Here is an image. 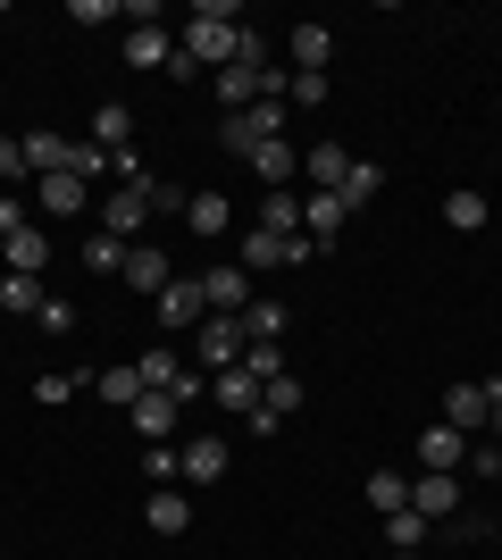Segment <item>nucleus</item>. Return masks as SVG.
Masks as SVG:
<instances>
[{"mask_svg":"<svg viewBox=\"0 0 502 560\" xmlns=\"http://www.w3.org/2000/svg\"><path fill=\"white\" fill-rule=\"evenodd\" d=\"M143 518H151V536H185L192 527V493H151Z\"/></svg>","mask_w":502,"mask_h":560,"instance_id":"21","label":"nucleus"},{"mask_svg":"<svg viewBox=\"0 0 502 560\" xmlns=\"http://www.w3.org/2000/svg\"><path fill=\"white\" fill-rule=\"evenodd\" d=\"M34 327H50V335H68V327H75V302H43V310H34Z\"/></svg>","mask_w":502,"mask_h":560,"instance_id":"41","label":"nucleus"},{"mask_svg":"<svg viewBox=\"0 0 502 560\" xmlns=\"http://www.w3.org/2000/svg\"><path fill=\"white\" fill-rule=\"evenodd\" d=\"M135 369H143V385H151V394H176V376H185V360H176V351H143V360H135Z\"/></svg>","mask_w":502,"mask_h":560,"instance_id":"33","label":"nucleus"},{"mask_svg":"<svg viewBox=\"0 0 502 560\" xmlns=\"http://www.w3.org/2000/svg\"><path fill=\"white\" fill-rule=\"evenodd\" d=\"M252 226H268V234H302V192H268Z\"/></svg>","mask_w":502,"mask_h":560,"instance_id":"26","label":"nucleus"},{"mask_svg":"<svg viewBox=\"0 0 502 560\" xmlns=\"http://www.w3.org/2000/svg\"><path fill=\"white\" fill-rule=\"evenodd\" d=\"M0 277H9V268H0Z\"/></svg>","mask_w":502,"mask_h":560,"instance_id":"48","label":"nucleus"},{"mask_svg":"<svg viewBox=\"0 0 502 560\" xmlns=\"http://www.w3.org/2000/svg\"><path fill=\"white\" fill-rule=\"evenodd\" d=\"M126 284H135V293H151V302H160L167 284H176V268H167V252L160 243H135V252H126V268H118Z\"/></svg>","mask_w":502,"mask_h":560,"instance_id":"12","label":"nucleus"},{"mask_svg":"<svg viewBox=\"0 0 502 560\" xmlns=\"http://www.w3.org/2000/svg\"><path fill=\"white\" fill-rule=\"evenodd\" d=\"M260 410H268V419H293V410H302V385H293V376L260 385Z\"/></svg>","mask_w":502,"mask_h":560,"instance_id":"36","label":"nucleus"},{"mask_svg":"<svg viewBox=\"0 0 502 560\" xmlns=\"http://www.w3.org/2000/svg\"><path fill=\"white\" fill-rule=\"evenodd\" d=\"M460 460H469V435H460V427H419V468L453 477Z\"/></svg>","mask_w":502,"mask_h":560,"instance_id":"14","label":"nucleus"},{"mask_svg":"<svg viewBox=\"0 0 502 560\" xmlns=\"http://www.w3.org/2000/svg\"><path fill=\"white\" fill-rule=\"evenodd\" d=\"M210 401H218V410H235V419H252V410H260V376L235 360V369H218V376H210Z\"/></svg>","mask_w":502,"mask_h":560,"instance_id":"13","label":"nucleus"},{"mask_svg":"<svg viewBox=\"0 0 502 560\" xmlns=\"http://www.w3.org/2000/svg\"><path fill=\"white\" fill-rule=\"evenodd\" d=\"M176 59V43H167V25H126V68H167Z\"/></svg>","mask_w":502,"mask_h":560,"instance_id":"18","label":"nucleus"},{"mask_svg":"<svg viewBox=\"0 0 502 560\" xmlns=\"http://www.w3.org/2000/svg\"><path fill=\"white\" fill-rule=\"evenodd\" d=\"M377 185H385L377 160H352V176H343L335 192H343V210H369V201H377Z\"/></svg>","mask_w":502,"mask_h":560,"instance_id":"32","label":"nucleus"},{"mask_svg":"<svg viewBox=\"0 0 502 560\" xmlns=\"http://www.w3.org/2000/svg\"><path fill=\"white\" fill-rule=\"evenodd\" d=\"M444 427H460V435L486 427V385H453V394H444Z\"/></svg>","mask_w":502,"mask_h":560,"instance_id":"25","label":"nucleus"},{"mask_svg":"<svg viewBox=\"0 0 502 560\" xmlns=\"http://www.w3.org/2000/svg\"><path fill=\"white\" fill-rule=\"evenodd\" d=\"M410 511H419V518H453V511H460L453 477H435V468H419V477H410Z\"/></svg>","mask_w":502,"mask_h":560,"instance_id":"17","label":"nucleus"},{"mask_svg":"<svg viewBox=\"0 0 502 560\" xmlns=\"http://www.w3.org/2000/svg\"><path fill=\"white\" fill-rule=\"evenodd\" d=\"M302 259H311V243H302V234H268V226H243V277H260V268H302Z\"/></svg>","mask_w":502,"mask_h":560,"instance_id":"3","label":"nucleus"},{"mask_svg":"<svg viewBox=\"0 0 502 560\" xmlns=\"http://www.w3.org/2000/svg\"><path fill=\"white\" fill-rule=\"evenodd\" d=\"M126 427H135L143 444H167V435L185 427V401H176V394H143L135 410H126Z\"/></svg>","mask_w":502,"mask_h":560,"instance_id":"10","label":"nucleus"},{"mask_svg":"<svg viewBox=\"0 0 502 560\" xmlns=\"http://www.w3.org/2000/svg\"><path fill=\"white\" fill-rule=\"evenodd\" d=\"M285 59H293V75H327V59H335V25H293Z\"/></svg>","mask_w":502,"mask_h":560,"instance_id":"16","label":"nucleus"},{"mask_svg":"<svg viewBox=\"0 0 502 560\" xmlns=\"http://www.w3.org/2000/svg\"><path fill=\"white\" fill-rule=\"evenodd\" d=\"M151 310H160V327H167V335H192L201 318H210V293H201V277H176Z\"/></svg>","mask_w":502,"mask_h":560,"instance_id":"4","label":"nucleus"},{"mask_svg":"<svg viewBox=\"0 0 502 560\" xmlns=\"http://www.w3.org/2000/svg\"><path fill=\"white\" fill-rule=\"evenodd\" d=\"M192 360H201V369H235L243 360V318H201V327H192Z\"/></svg>","mask_w":502,"mask_h":560,"instance_id":"5","label":"nucleus"},{"mask_svg":"<svg viewBox=\"0 0 502 560\" xmlns=\"http://www.w3.org/2000/svg\"><path fill=\"white\" fill-rule=\"evenodd\" d=\"M235 68H268V43H260V34H252V25H243V34H235Z\"/></svg>","mask_w":502,"mask_h":560,"instance_id":"40","label":"nucleus"},{"mask_svg":"<svg viewBox=\"0 0 502 560\" xmlns=\"http://www.w3.org/2000/svg\"><path fill=\"white\" fill-rule=\"evenodd\" d=\"M277 135H285V101H252V109H235L226 126H218V142H226L235 160H252V151L277 142Z\"/></svg>","mask_w":502,"mask_h":560,"instance_id":"2","label":"nucleus"},{"mask_svg":"<svg viewBox=\"0 0 502 560\" xmlns=\"http://www.w3.org/2000/svg\"><path fill=\"white\" fill-rule=\"evenodd\" d=\"M210 84H218V101H226V117H235V109H252V101H260V68H218Z\"/></svg>","mask_w":502,"mask_h":560,"instance_id":"23","label":"nucleus"},{"mask_svg":"<svg viewBox=\"0 0 502 560\" xmlns=\"http://www.w3.org/2000/svg\"><path fill=\"white\" fill-rule=\"evenodd\" d=\"M235 18H243L235 0H201V9L185 18V43L176 50H185L192 68H235V34H243Z\"/></svg>","mask_w":502,"mask_h":560,"instance_id":"1","label":"nucleus"},{"mask_svg":"<svg viewBox=\"0 0 502 560\" xmlns=\"http://www.w3.org/2000/svg\"><path fill=\"white\" fill-rule=\"evenodd\" d=\"M444 226H453V234H478L486 226V192H469V185L444 192Z\"/></svg>","mask_w":502,"mask_h":560,"instance_id":"29","label":"nucleus"},{"mask_svg":"<svg viewBox=\"0 0 502 560\" xmlns=\"http://www.w3.org/2000/svg\"><path fill=\"white\" fill-rule=\"evenodd\" d=\"M0 268H9V277H43V268H50V234L43 226L0 234Z\"/></svg>","mask_w":502,"mask_h":560,"instance_id":"11","label":"nucleus"},{"mask_svg":"<svg viewBox=\"0 0 502 560\" xmlns=\"http://www.w3.org/2000/svg\"><path fill=\"white\" fill-rule=\"evenodd\" d=\"M293 167H302V151H293L285 135H277V142H260V151H252V176H260V185H277V192H285V176H293Z\"/></svg>","mask_w":502,"mask_h":560,"instance_id":"22","label":"nucleus"},{"mask_svg":"<svg viewBox=\"0 0 502 560\" xmlns=\"http://www.w3.org/2000/svg\"><path fill=\"white\" fill-rule=\"evenodd\" d=\"M428 527H435V518L394 511V518H385V544H394V552H428Z\"/></svg>","mask_w":502,"mask_h":560,"instance_id":"31","label":"nucleus"},{"mask_svg":"<svg viewBox=\"0 0 502 560\" xmlns=\"http://www.w3.org/2000/svg\"><path fill=\"white\" fill-rule=\"evenodd\" d=\"M226 460H235V452H226V435H185L176 477H185V486H218V477H226Z\"/></svg>","mask_w":502,"mask_h":560,"instance_id":"6","label":"nucleus"},{"mask_svg":"<svg viewBox=\"0 0 502 560\" xmlns=\"http://www.w3.org/2000/svg\"><path fill=\"white\" fill-rule=\"evenodd\" d=\"M343 226H352L343 192H302V243H311V252H327V243H335Z\"/></svg>","mask_w":502,"mask_h":560,"instance_id":"7","label":"nucleus"},{"mask_svg":"<svg viewBox=\"0 0 502 560\" xmlns=\"http://www.w3.org/2000/svg\"><path fill=\"white\" fill-rule=\"evenodd\" d=\"M185 234H235V201H226V192H192L185 201Z\"/></svg>","mask_w":502,"mask_h":560,"instance_id":"20","label":"nucleus"},{"mask_svg":"<svg viewBox=\"0 0 502 560\" xmlns=\"http://www.w3.org/2000/svg\"><path fill=\"white\" fill-rule=\"evenodd\" d=\"M93 142H101V151H126V142H135V117H126V101H101V109H93Z\"/></svg>","mask_w":502,"mask_h":560,"instance_id":"24","label":"nucleus"},{"mask_svg":"<svg viewBox=\"0 0 502 560\" xmlns=\"http://www.w3.org/2000/svg\"><path fill=\"white\" fill-rule=\"evenodd\" d=\"M126 252H135V243H118V234H84V268H93V277L126 268Z\"/></svg>","mask_w":502,"mask_h":560,"instance_id":"34","label":"nucleus"},{"mask_svg":"<svg viewBox=\"0 0 502 560\" xmlns=\"http://www.w3.org/2000/svg\"><path fill=\"white\" fill-rule=\"evenodd\" d=\"M75 385H84V376H34V401H43V410H59Z\"/></svg>","mask_w":502,"mask_h":560,"instance_id":"38","label":"nucleus"},{"mask_svg":"<svg viewBox=\"0 0 502 560\" xmlns=\"http://www.w3.org/2000/svg\"><path fill=\"white\" fill-rule=\"evenodd\" d=\"M385 560H428V552H385Z\"/></svg>","mask_w":502,"mask_h":560,"instance_id":"47","label":"nucleus"},{"mask_svg":"<svg viewBox=\"0 0 502 560\" xmlns=\"http://www.w3.org/2000/svg\"><path fill=\"white\" fill-rule=\"evenodd\" d=\"M469 468H478V477H494V486H502V444H478V452H469Z\"/></svg>","mask_w":502,"mask_h":560,"instance_id":"44","label":"nucleus"},{"mask_svg":"<svg viewBox=\"0 0 502 560\" xmlns=\"http://www.w3.org/2000/svg\"><path fill=\"white\" fill-rule=\"evenodd\" d=\"M243 369L260 376V385H277L285 376V343H243Z\"/></svg>","mask_w":502,"mask_h":560,"instance_id":"35","label":"nucleus"},{"mask_svg":"<svg viewBox=\"0 0 502 560\" xmlns=\"http://www.w3.org/2000/svg\"><path fill=\"white\" fill-rule=\"evenodd\" d=\"M25 226V201H0V234H17Z\"/></svg>","mask_w":502,"mask_h":560,"instance_id":"46","label":"nucleus"},{"mask_svg":"<svg viewBox=\"0 0 502 560\" xmlns=\"http://www.w3.org/2000/svg\"><path fill=\"white\" fill-rule=\"evenodd\" d=\"M143 477H151V486H176V444H151L143 452Z\"/></svg>","mask_w":502,"mask_h":560,"instance_id":"37","label":"nucleus"},{"mask_svg":"<svg viewBox=\"0 0 502 560\" xmlns=\"http://www.w3.org/2000/svg\"><path fill=\"white\" fill-rule=\"evenodd\" d=\"M201 293H210V318H243V310L260 302V293H252V277H243L235 259H226V268H210V277H201Z\"/></svg>","mask_w":502,"mask_h":560,"instance_id":"9","label":"nucleus"},{"mask_svg":"<svg viewBox=\"0 0 502 560\" xmlns=\"http://www.w3.org/2000/svg\"><path fill=\"white\" fill-rule=\"evenodd\" d=\"M17 176H25V142L0 135V185H17Z\"/></svg>","mask_w":502,"mask_h":560,"instance_id":"39","label":"nucleus"},{"mask_svg":"<svg viewBox=\"0 0 502 560\" xmlns=\"http://www.w3.org/2000/svg\"><path fill=\"white\" fill-rule=\"evenodd\" d=\"M302 167H311V192H335L343 176H352V151H343V142H311Z\"/></svg>","mask_w":502,"mask_h":560,"instance_id":"19","label":"nucleus"},{"mask_svg":"<svg viewBox=\"0 0 502 560\" xmlns=\"http://www.w3.org/2000/svg\"><path fill=\"white\" fill-rule=\"evenodd\" d=\"M68 18H75V25H109L118 9H109V0H68Z\"/></svg>","mask_w":502,"mask_h":560,"instance_id":"42","label":"nucleus"},{"mask_svg":"<svg viewBox=\"0 0 502 560\" xmlns=\"http://www.w3.org/2000/svg\"><path fill=\"white\" fill-rule=\"evenodd\" d=\"M486 435L502 444V385H486Z\"/></svg>","mask_w":502,"mask_h":560,"instance_id":"45","label":"nucleus"},{"mask_svg":"<svg viewBox=\"0 0 502 560\" xmlns=\"http://www.w3.org/2000/svg\"><path fill=\"white\" fill-rule=\"evenodd\" d=\"M243 343H285V310L252 302V310H243Z\"/></svg>","mask_w":502,"mask_h":560,"instance_id":"30","label":"nucleus"},{"mask_svg":"<svg viewBox=\"0 0 502 560\" xmlns=\"http://www.w3.org/2000/svg\"><path fill=\"white\" fill-rule=\"evenodd\" d=\"M34 210H43V218H84V210H93V185L59 167V176H43V185H34Z\"/></svg>","mask_w":502,"mask_h":560,"instance_id":"8","label":"nucleus"},{"mask_svg":"<svg viewBox=\"0 0 502 560\" xmlns=\"http://www.w3.org/2000/svg\"><path fill=\"white\" fill-rule=\"evenodd\" d=\"M369 502H377V518L410 511V477H402V468H377V477H369Z\"/></svg>","mask_w":502,"mask_h":560,"instance_id":"27","label":"nucleus"},{"mask_svg":"<svg viewBox=\"0 0 502 560\" xmlns=\"http://www.w3.org/2000/svg\"><path fill=\"white\" fill-rule=\"evenodd\" d=\"M93 394L109 401V410H135L151 385H143V369H135V360H109V369H93Z\"/></svg>","mask_w":502,"mask_h":560,"instance_id":"15","label":"nucleus"},{"mask_svg":"<svg viewBox=\"0 0 502 560\" xmlns=\"http://www.w3.org/2000/svg\"><path fill=\"white\" fill-rule=\"evenodd\" d=\"M285 101H302V109H318V101H327V75H293V93Z\"/></svg>","mask_w":502,"mask_h":560,"instance_id":"43","label":"nucleus"},{"mask_svg":"<svg viewBox=\"0 0 502 560\" xmlns=\"http://www.w3.org/2000/svg\"><path fill=\"white\" fill-rule=\"evenodd\" d=\"M43 302H50V284H43V277H0V310H17V318H34Z\"/></svg>","mask_w":502,"mask_h":560,"instance_id":"28","label":"nucleus"}]
</instances>
